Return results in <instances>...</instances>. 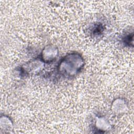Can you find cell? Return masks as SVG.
Segmentation results:
<instances>
[{
  "instance_id": "1",
  "label": "cell",
  "mask_w": 134,
  "mask_h": 134,
  "mask_svg": "<svg viewBox=\"0 0 134 134\" xmlns=\"http://www.w3.org/2000/svg\"><path fill=\"white\" fill-rule=\"evenodd\" d=\"M84 64V59L80 53H70L64 56L60 61L58 71L64 76L72 77L81 71Z\"/></svg>"
},
{
  "instance_id": "2",
  "label": "cell",
  "mask_w": 134,
  "mask_h": 134,
  "mask_svg": "<svg viewBox=\"0 0 134 134\" xmlns=\"http://www.w3.org/2000/svg\"><path fill=\"white\" fill-rule=\"evenodd\" d=\"M58 54V50L54 46H46L41 52V60L44 63H50L56 59Z\"/></svg>"
},
{
  "instance_id": "3",
  "label": "cell",
  "mask_w": 134,
  "mask_h": 134,
  "mask_svg": "<svg viewBox=\"0 0 134 134\" xmlns=\"http://www.w3.org/2000/svg\"><path fill=\"white\" fill-rule=\"evenodd\" d=\"M44 63L41 60H35L24 64L22 67L23 72L27 75L34 74L40 70H42Z\"/></svg>"
},
{
  "instance_id": "4",
  "label": "cell",
  "mask_w": 134,
  "mask_h": 134,
  "mask_svg": "<svg viewBox=\"0 0 134 134\" xmlns=\"http://www.w3.org/2000/svg\"><path fill=\"white\" fill-rule=\"evenodd\" d=\"M127 109L126 103L125 100L120 98L115 99L112 104L111 110L113 112L117 114L123 113Z\"/></svg>"
},
{
  "instance_id": "5",
  "label": "cell",
  "mask_w": 134,
  "mask_h": 134,
  "mask_svg": "<svg viewBox=\"0 0 134 134\" xmlns=\"http://www.w3.org/2000/svg\"><path fill=\"white\" fill-rule=\"evenodd\" d=\"M95 126L96 129L97 130H99L100 132L102 131L107 130L110 127L109 122L104 117H97L95 123Z\"/></svg>"
},
{
  "instance_id": "6",
  "label": "cell",
  "mask_w": 134,
  "mask_h": 134,
  "mask_svg": "<svg viewBox=\"0 0 134 134\" xmlns=\"http://www.w3.org/2000/svg\"><path fill=\"white\" fill-rule=\"evenodd\" d=\"M1 118L4 120V122L1 121V125H4V127H2V129H4V130H8L12 127V121L9 119L8 117L4 116V117H1Z\"/></svg>"
},
{
  "instance_id": "7",
  "label": "cell",
  "mask_w": 134,
  "mask_h": 134,
  "mask_svg": "<svg viewBox=\"0 0 134 134\" xmlns=\"http://www.w3.org/2000/svg\"><path fill=\"white\" fill-rule=\"evenodd\" d=\"M124 38H125L124 42L126 43V44L128 46H131L130 42H131L132 43H133V33L131 34V35H130L129 33V34L126 36Z\"/></svg>"
}]
</instances>
